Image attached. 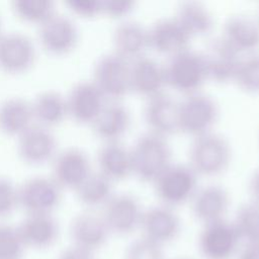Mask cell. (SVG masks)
<instances>
[{
  "label": "cell",
  "mask_w": 259,
  "mask_h": 259,
  "mask_svg": "<svg viewBox=\"0 0 259 259\" xmlns=\"http://www.w3.org/2000/svg\"><path fill=\"white\" fill-rule=\"evenodd\" d=\"M131 154L133 174L146 183H152L172 163V151L167 138L151 132L136 140Z\"/></svg>",
  "instance_id": "1"
},
{
  "label": "cell",
  "mask_w": 259,
  "mask_h": 259,
  "mask_svg": "<svg viewBox=\"0 0 259 259\" xmlns=\"http://www.w3.org/2000/svg\"><path fill=\"white\" fill-rule=\"evenodd\" d=\"M232 149L221 134L208 132L192 139L188 150V165L197 176H215L229 166Z\"/></svg>",
  "instance_id": "2"
},
{
  "label": "cell",
  "mask_w": 259,
  "mask_h": 259,
  "mask_svg": "<svg viewBox=\"0 0 259 259\" xmlns=\"http://www.w3.org/2000/svg\"><path fill=\"white\" fill-rule=\"evenodd\" d=\"M163 68L166 86L184 95L199 91L208 80L201 53L190 48L168 57Z\"/></svg>",
  "instance_id": "3"
},
{
  "label": "cell",
  "mask_w": 259,
  "mask_h": 259,
  "mask_svg": "<svg viewBox=\"0 0 259 259\" xmlns=\"http://www.w3.org/2000/svg\"><path fill=\"white\" fill-rule=\"evenodd\" d=\"M218 116L215 100L201 91L184 95L178 101V130L192 138L210 132Z\"/></svg>",
  "instance_id": "4"
},
{
  "label": "cell",
  "mask_w": 259,
  "mask_h": 259,
  "mask_svg": "<svg viewBox=\"0 0 259 259\" xmlns=\"http://www.w3.org/2000/svg\"><path fill=\"white\" fill-rule=\"evenodd\" d=\"M152 184L161 204L174 207L190 201L197 189V175L188 164L171 163Z\"/></svg>",
  "instance_id": "5"
},
{
  "label": "cell",
  "mask_w": 259,
  "mask_h": 259,
  "mask_svg": "<svg viewBox=\"0 0 259 259\" xmlns=\"http://www.w3.org/2000/svg\"><path fill=\"white\" fill-rule=\"evenodd\" d=\"M91 80L106 99L119 101L131 92V62L113 52L102 55L94 64Z\"/></svg>",
  "instance_id": "6"
},
{
  "label": "cell",
  "mask_w": 259,
  "mask_h": 259,
  "mask_svg": "<svg viewBox=\"0 0 259 259\" xmlns=\"http://www.w3.org/2000/svg\"><path fill=\"white\" fill-rule=\"evenodd\" d=\"M61 197L62 187L52 175H33L18 185V201L27 213L52 212Z\"/></svg>",
  "instance_id": "7"
},
{
  "label": "cell",
  "mask_w": 259,
  "mask_h": 259,
  "mask_svg": "<svg viewBox=\"0 0 259 259\" xmlns=\"http://www.w3.org/2000/svg\"><path fill=\"white\" fill-rule=\"evenodd\" d=\"M240 241L234 223L222 219L203 225L198 236V247L205 259H230Z\"/></svg>",
  "instance_id": "8"
},
{
  "label": "cell",
  "mask_w": 259,
  "mask_h": 259,
  "mask_svg": "<svg viewBox=\"0 0 259 259\" xmlns=\"http://www.w3.org/2000/svg\"><path fill=\"white\" fill-rule=\"evenodd\" d=\"M200 53L208 80L218 83H227L234 80L243 55L234 49L222 35L210 38Z\"/></svg>",
  "instance_id": "9"
},
{
  "label": "cell",
  "mask_w": 259,
  "mask_h": 259,
  "mask_svg": "<svg viewBox=\"0 0 259 259\" xmlns=\"http://www.w3.org/2000/svg\"><path fill=\"white\" fill-rule=\"evenodd\" d=\"M102 206L101 214L110 233L127 235L140 227L143 209L135 195L113 193Z\"/></svg>",
  "instance_id": "10"
},
{
  "label": "cell",
  "mask_w": 259,
  "mask_h": 259,
  "mask_svg": "<svg viewBox=\"0 0 259 259\" xmlns=\"http://www.w3.org/2000/svg\"><path fill=\"white\" fill-rule=\"evenodd\" d=\"M78 28L69 16L54 12L38 24V38L41 46L54 54H65L72 51L77 41Z\"/></svg>",
  "instance_id": "11"
},
{
  "label": "cell",
  "mask_w": 259,
  "mask_h": 259,
  "mask_svg": "<svg viewBox=\"0 0 259 259\" xmlns=\"http://www.w3.org/2000/svg\"><path fill=\"white\" fill-rule=\"evenodd\" d=\"M149 49L171 57L189 49L191 35L174 17H162L148 27Z\"/></svg>",
  "instance_id": "12"
},
{
  "label": "cell",
  "mask_w": 259,
  "mask_h": 259,
  "mask_svg": "<svg viewBox=\"0 0 259 259\" xmlns=\"http://www.w3.org/2000/svg\"><path fill=\"white\" fill-rule=\"evenodd\" d=\"M35 46L31 38L20 31L0 34V68L6 72L26 71L34 62Z\"/></svg>",
  "instance_id": "13"
},
{
  "label": "cell",
  "mask_w": 259,
  "mask_h": 259,
  "mask_svg": "<svg viewBox=\"0 0 259 259\" xmlns=\"http://www.w3.org/2000/svg\"><path fill=\"white\" fill-rule=\"evenodd\" d=\"M143 117L153 134L168 138L179 132L178 101L165 92L146 99Z\"/></svg>",
  "instance_id": "14"
},
{
  "label": "cell",
  "mask_w": 259,
  "mask_h": 259,
  "mask_svg": "<svg viewBox=\"0 0 259 259\" xmlns=\"http://www.w3.org/2000/svg\"><path fill=\"white\" fill-rule=\"evenodd\" d=\"M92 171L87 154L76 147H68L53 157L52 177L61 187L76 188Z\"/></svg>",
  "instance_id": "15"
},
{
  "label": "cell",
  "mask_w": 259,
  "mask_h": 259,
  "mask_svg": "<svg viewBox=\"0 0 259 259\" xmlns=\"http://www.w3.org/2000/svg\"><path fill=\"white\" fill-rule=\"evenodd\" d=\"M140 228L143 237L163 246L178 236L180 220L173 207L160 204L143 210Z\"/></svg>",
  "instance_id": "16"
},
{
  "label": "cell",
  "mask_w": 259,
  "mask_h": 259,
  "mask_svg": "<svg viewBox=\"0 0 259 259\" xmlns=\"http://www.w3.org/2000/svg\"><path fill=\"white\" fill-rule=\"evenodd\" d=\"M66 101L69 115L77 121L91 123L106 98L92 80H82L72 86Z\"/></svg>",
  "instance_id": "17"
},
{
  "label": "cell",
  "mask_w": 259,
  "mask_h": 259,
  "mask_svg": "<svg viewBox=\"0 0 259 259\" xmlns=\"http://www.w3.org/2000/svg\"><path fill=\"white\" fill-rule=\"evenodd\" d=\"M109 233L102 214L93 210L77 213L70 225L73 245L93 253L106 243Z\"/></svg>",
  "instance_id": "18"
},
{
  "label": "cell",
  "mask_w": 259,
  "mask_h": 259,
  "mask_svg": "<svg viewBox=\"0 0 259 259\" xmlns=\"http://www.w3.org/2000/svg\"><path fill=\"white\" fill-rule=\"evenodd\" d=\"M17 152L29 163H41L57 153V138L49 126L33 123L18 135Z\"/></svg>",
  "instance_id": "19"
},
{
  "label": "cell",
  "mask_w": 259,
  "mask_h": 259,
  "mask_svg": "<svg viewBox=\"0 0 259 259\" xmlns=\"http://www.w3.org/2000/svg\"><path fill=\"white\" fill-rule=\"evenodd\" d=\"M165 87L161 63L146 55L131 61V91L147 99L164 92Z\"/></svg>",
  "instance_id": "20"
},
{
  "label": "cell",
  "mask_w": 259,
  "mask_h": 259,
  "mask_svg": "<svg viewBox=\"0 0 259 259\" xmlns=\"http://www.w3.org/2000/svg\"><path fill=\"white\" fill-rule=\"evenodd\" d=\"M190 204L193 215L204 225L225 219L230 205V194L222 185L207 184L197 187Z\"/></svg>",
  "instance_id": "21"
},
{
  "label": "cell",
  "mask_w": 259,
  "mask_h": 259,
  "mask_svg": "<svg viewBox=\"0 0 259 259\" xmlns=\"http://www.w3.org/2000/svg\"><path fill=\"white\" fill-rule=\"evenodd\" d=\"M221 35L241 55L259 51V21L256 17L243 13L229 16Z\"/></svg>",
  "instance_id": "22"
},
{
  "label": "cell",
  "mask_w": 259,
  "mask_h": 259,
  "mask_svg": "<svg viewBox=\"0 0 259 259\" xmlns=\"http://www.w3.org/2000/svg\"><path fill=\"white\" fill-rule=\"evenodd\" d=\"M25 247L46 249L58 239L59 225L52 212H29L17 227Z\"/></svg>",
  "instance_id": "23"
},
{
  "label": "cell",
  "mask_w": 259,
  "mask_h": 259,
  "mask_svg": "<svg viewBox=\"0 0 259 259\" xmlns=\"http://www.w3.org/2000/svg\"><path fill=\"white\" fill-rule=\"evenodd\" d=\"M111 42L113 53L131 62L149 49L148 27L136 20H122L113 28Z\"/></svg>",
  "instance_id": "24"
},
{
  "label": "cell",
  "mask_w": 259,
  "mask_h": 259,
  "mask_svg": "<svg viewBox=\"0 0 259 259\" xmlns=\"http://www.w3.org/2000/svg\"><path fill=\"white\" fill-rule=\"evenodd\" d=\"M98 171L112 182L123 180L133 174L131 148L121 141L104 142L96 154Z\"/></svg>",
  "instance_id": "25"
},
{
  "label": "cell",
  "mask_w": 259,
  "mask_h": 259,
  "mask_svg": "<svg viewBox=\"0 0 259 259\" xmlns=\"http://www.w3.org/2000/svg\"><path fill=\"white\" fill-rule=\"evenodd\" d=\"M90 124L95 135L104 142L120 141L130 127L131 113L121 102L106 100Z\"/></svg>",
  "instance_id": "26"
},
{
  "label": "cell",
  "mask_w": 259,
  "mask_h": 259,
  "mask_svg": "<svg viewBox=\"0 0 259 259\" xmlns=\"http://www.w3.org/2000/svg\"><path fill=\"white\" fill-rule=\"evenodd\" d=\"M31 101L12 96L0 102V131L9 135H20L34 122Z\"/></svg>",
  "instance_id": "27"
},
{
  "label": "cell",
  "mask_w": 259,
  "mask_h": 259,
  "mask_svg": "<svg viewBox=\"0 0 259 259\" xmlns=\"http://www.w3.org/2000/svg\"><path fill=\"white\" fill-rule=\"evenodd\" d=\"M186 31L193 36H204L209 34L214 26V18L211 11L201 2H180L173 15Z\"/></svg>",
  "instance_id": "28"
},
{
  "label": "cell",
  "mask_w": 259,
  "mask_h": 259,
  "mask_svg": "<svg viewBox=\"0 0 259 259\" xmlns=\"http://www.w3.org/2000/svg\"><path fill=\"white\" fill-rule=\"evenodd\" d=\"M34 120L49 126L57 124L68 115L66 96L56 90L39 92L31 101Z\"/></svg>",
  "instance_id": "29"
},
{
  "label": "cell",
  "mask_w": 259,
  "mask_h": 259,
  "mask_svg": "<svg viewBox=\"0 0 259 259\" xmlns=\"http://www.w3.org/2000/svg\"><path fill=\"white\" fill-rule=\"evenodd\" d=\"M78 199L87 206L103 205L112 192V181L100 171H91L75 188Z\"/></svg>",
  "instance_id": "30"
},
{
  "label": "cell",
  "mask_w": 259,
  "mask_h": 259,
  "mask_svg": "<svg viewBox=\"0 0 259 259\" xmlns=\"http://www.w3.org/2000/svg\"><path fill=\"white\" fill-rule=\"evenodd\" d=\"M241 240L247 243H259V204L245 203L237 210L233 222Z\"/></svg>",
  "instance_id": "31"
},
{
  "label": "cell",
  "mask_w": 259,
  "mask_h": 259,
  "mask_svg": "<svg viewBox=\"0 0 259 259\" xmlns=\"http://www.w3.org/2000/svg\"><path fill=\"white\" fill-rule=\"evenodd\" d=\"M233 82L247 93H259V51L242 56Z\"/></svg>",
  "instance_id": "32"
},
{
  "label": "cell",
  "mask_w": 259,
  "mask_h": 259,
  "mask_svg": "<svg viewBox=\"0 0 259 259\" xmlns=\"http://www.w3.org/2000/svg\"><path fill=\"white\" fill-rule=\"evenodd\" d=\"M12 9L21 19L38 24L55 12L54 3L50 0H14Z\"/></svg>",
  "instance_id": "33"
},
{
  "label": "cell",
  "mask_w": 259,
  "mask_h": 259,
  "mask_svg": "<svg viewBox=\"0 0 259 259\" xmlns=\"http://www.w3.org/2000/svg\"><path fill=\"white\" fill-rule=\"evenodd\" d=\"M24 248L17 227L0 223V259H21Z\"/></svg>",
  "instance_id": "34"
},
{
  "label": "cell",
  "mask_w": 259,
  "mask_h": 259,
  "mask_svg": "<svg viewBox=\"0 0 259 259\" xmlns=\"http://www.w3.org/2000/svg\"><path fill=\"white\" fill-rule=\"evenodd\" d=\"M124 259H164L162 246L142 237L127 246Z\"/></svg>",
  "instance_id": "35"
},
{
  "label": "cell",
  "mask_w": 259,
  "mask_h": 259,
  "mask_svg": "<svg viewBox=\"0 0 259 259\" xmlns=\"http://www.w3.org/2000/svg\"><path fill=\"white\" fill-rule=\"evenodd\" d=\"M18 204V185L11 179L0 176V217L9 214Z\"/></svg>",
  "instance_id": "36"
},
{
  "label": "cell",
  "mask_w": 259,
  "mask_h": 259,
  "mask_svg": "<svg viewBox=\"0 0 259 259\" xmlns=\"http://www.w3.org/2000/svg\"><path fill=\"white\" fill-rule=\"evenodd\" d=\"M136 3L130 0H105L101 1V14L110 18H122L135 8Z\"/></svg>",
  "instance_id": "37"
},
{
  "label": "cell",
  "mask_w": 259,
  "mask_h": 259,
  "mask_svg": "<svg viewBox=\"0 0 259 259\" xmlns=\"http://www.w3.org/2000/svg\"><path fill=\"white\" fill-rule=\"evenodd\" d=\"M68 7L82 17H94L101 14V1L98 0H68Z\"/></svg>",
  "instance_id": "38"
},
{
  "label": "cell",
  "mask_w": 259,
  "mask_h": 259,
  "mask_svg": "<svg viewBox=\"0 0 259 259\" xmlns=\"http://www.w3.org/2000/svg\"><path fill=\"white\" fill-rule=\"evenodd\" d=\"M58 259H96L93 252L79 248L77 246H70L64 249Z\"/></svg>",
  "instance_id": "39"
},
{
  "label": "cell",
  "mask_w": 259,
  "mask_h": 259,
  "mask_svg": "<svg viewBox=\"0 0 259 259\" xmlns=\"http://www.w3.org/2000/svg\"><path fill=\"white\" fill-rule=\"evenodd\" d=\"M248 191L252 202L259 204V168L253 171L248 181Z\"/></svg>",
  "instance_id": "40"
},
{
  "label": "cell",
  "mask_w": 259,
  "mask_h": 259,
  "mask_svg": "<svg viewBox=\"0 0 259 259\" xmlns=\"http://www.w3.org/2000/svg\"><path fill=\"white\" fill-rule=\"evenodd\" d=\"M238 259H259V243H247Z\"/></svg>",
  "instance_id": "41"
},
{
  "label": "cell",
  "mask_w": 259,
  "mask_h": 259,
  "mask_svg": "<svg viewBox=\"0 0 259 259\" xmlns=\"http://www.w3.org/2000/svg\"><path fill=\"white\" fill-rule=\"evenodd\" d=\"M256 18H257V20L259 21V9H258V13H257V16H256Z\"/></svg>",
  "instance_id": "42"
},
{
  "label": "cell",
  "mask_w": 259,
  "mask_h": 259,
  "mask_svg": "<svg viewBox=\"0 0 259 259\" xmlns=\"http://www.w3.org/2000/svg\"><path fill=\"white\" fill-rule=\"evenodd\" d=\"M3 31H2V29H1V19H0V34L2 33Z\"/></svg>",
  "instance_id": "43"
},
{
  "label": "cell",
  "mask_w": 259,
  "mask_h": 259,
  "mask_svg": "<svg viewBox=\"0 0 259 259\" xmlns=\"http://www.w3.org/2000/svg\"><path fill=\"white\" fill-rule=\"evenodd\" d=\"M180 259H189V258H180Z\"/></svg>",
  "instance_id": "44"
}]
</instances>
